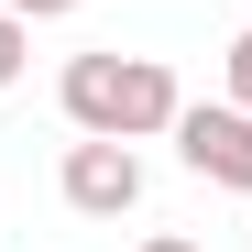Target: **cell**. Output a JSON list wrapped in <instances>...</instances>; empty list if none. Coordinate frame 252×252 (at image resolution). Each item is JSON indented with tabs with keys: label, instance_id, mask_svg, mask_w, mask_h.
Returning a JSON list of instances; mask_svg holds the SVG:
<instances>
[{
	"label": "cell",
	"instance_id": "6da1fadb",
	"mask_svg": "<svg viewBox=\"0 0 252 252\" xmlns=\"http://www.w3.org/2000/svg\"><path fill=\"white\" fill-rule=\"evenodd\" d=\"M55 110L77 121V132H110V143H154V132H176V66L164 55H66L55 77Z\"/></svg>",
	"mask_w": 252,
	"mask_h": 252
},
{
	"label": "cell",
	"instance_id": "7a4b0ae2",
	"mask_svg": "<svg viewBox=\"0 0 252 252\" xmlns=\"http://www.w3.org/2000/svg\"><path fill=\"white\" fill-rule=\"evenodd\" d=\"M164 143L187 154V176H208V187L252 197V110H241V99H187Z\"/></svg>",
	"mask_w": 252,
	"mask_h": 252
},
{
	"label": "cell",
	"instance_id": "3957f363",
	"mask_svg": "<svg viewBox=\"0 0 252 252\" xmlns=\"http://www.w3.org/2000/svg\"><path fill=\"white\" fill-rule=\"evenodd\" d=\"M55 187H66L77 220H132V208H143V154L110 143V132H77L66 164H55Z\"/></svg>",
	"mask_w": 252,
	"mask_h": 252
},
{
	"label": "cell",
	"instance_id": "277c9868",
	"mask_svg": "<svg viewBox=\"0 0 252 252\" xmlns=\"http://www.w3.org/2000/svg\"><path fill=\"white\" fill-rule=\"evenodd\" d=\"M22 66H33V22H22V11H0V88H11Z\"/></svg>",
	"mask_w": 252,
	"mask_h": 252
},
{
	"label": "cell",
	"instance_id": "5b68a950",
	"mask_svg": "<svg viewBox=\"0 0 252 252\" xmlns=\"http://www.w3.org/2000/svg\"><path fill=\"white\" fill-rule=\"evenodd\" d=\"M220 77H230V99H241V110H252V33H241V44H230V55H220Z\"/></svg>",
	"mask_w": 252,
	"mask_h": 252
},
{
	"label": "cell",
	"instance_id": "8992f818",
	"mask_svg": "<svg viewBox=\"0 0 252 252\" xmlns=\"http://www.w3.org/2000/svg\"><path fill=\"white\" fill-rule=\"evenodd\" d=\"M0 11H22V22H66L77 0H0Z\"/></svg>",
	"mask_w": 252,
	"mask_h": 252
},
{
	"label": "cell",
	"instance_id": "52a82bcc",
	"mask_svg": "<svg viewBox=\"0 0 252 252\" xmlns=\"http://www.w3.org/2000/svg\"><path fill=\"white\" fill-rule=\"evenodd\" d=\"M143 252H197V241H187V230H154V241H143Z\"/></svg>",
	"mask_w": 252,
	"mask_h": 252
}]
</instances>
